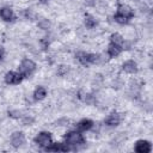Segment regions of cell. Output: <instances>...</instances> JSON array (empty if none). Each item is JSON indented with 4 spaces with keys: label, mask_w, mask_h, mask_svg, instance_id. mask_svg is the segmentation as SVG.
Wrapping results in <instances>:
<instances>
[{
    "label": "cell",
    "mask_w": 153,
    "mask_h": 153,
    "mask_svg": "<svg viewBox=\"0 0 153 153\" xmlns=\"http://www.w3.org/2000/svg\"><path fill=\"white\" fill-rule=\"evenodd\" d=\"M35 68H36V65H35V62L32 61V60H29V59H25V60H23L22 62H20V65H19V73L22 74V75H30L33 71H35Z\"/></svg>",
    "instance_id": "6da1fadb"
},
{
    "label": "cell",
    "mask_w": 153,
    "mask_h": 153,
    "mask_svg": "<svg viewBox=\"0 0 153 153\" xmlns=\"http://www.w3.org/2000/svg\"><path fill=\"white\" fill-rule=\"evenodd\" d=\"M65 139H66V142L71 146H78L84 143V137L79 131H69L65 136Z\"/></svg>",
    "instance_id": "7a4b0ae2"
},
{
    "label": "cell",
    "mask_w": 153,
    "mask_h": 153,
    "mask_svg": "<svg viewBox=\"0 0 153 153\" xmlns=\"http://www.w3.org/2000/svg\"><path fill=\"white\" fill-rule=\"evenodd\" d=\"M35 141H36V143H38V145L42 146V147H48V146L51 143V136H50L49 133L42 131V133H39V134L35 137Z\"/></svg>",
    "instance_id": "3957f363"
},
{
    "label": "cell",
    "mask_w": 153,
    "mask_h": 153,
    "mask_svg": "<svg viewBox=\"0 0 153 153\" xmlns=\"http://www.w3.org/2000/svg\"><path fill=\"white\" fill-rule=\"evenodd\" d=\"M22 79H23V75L20 73H17V72H8L5 75V81L7 84H12V85L19 84L22 81Z\"/></svg>",
    "instance_id": "277c9868"
},
{
    "label": "cell",
    "mask_w": 153,
    "mask_h": 153,
    "mask_svg": "<svg viewBox=\"0 0 153 153\" xmlns=\"http://www.w3.org/2000/svg\"><path fill=\"white\" fill-rule=\"evenodd\" d=\"M117 13H118L120 16L124 17L126 19H130V18H133V16H134V11H133L131 7H129L128 5H120Z\"/></svg>",
    "instance_id": "5b68a950"
},
{
    "label": "cell",
    "mask_w": 153,
    "mask_h": 153,
    "mask_svg": "<svg viewBox=\"0 0 153 153\" xmlns=\"http://www.w3.org/2000/svg\"><path fill=\"white\" fill-rule=\"evenodd\" d=\"M135 151L139 153H148L151 151V143L146 140H139L135 143Z\"/></svg>",
    "instance_id": "8992f818"
},
{
    "label": "cell",
    "mask_w": 153,
    "mask_h": 153,
    "mask_svg": "<svg viewBox=\"0 0 153 153\" xmlns=\"http://www.w3.org/2000/svg\"><path fill=\"white\" fill-rule=\"evenodd\" d=\"M25 141V137H24V134L20 133V131H17V133H13L12 136H11V143L14 146V147H19L24 143Z\"/></svg>",
    "instance_id": "52a82bcc"
},
{
    "label": "cell",
    "mask_w": 153,
    "mask_h": 153,
    "mask_svg": "<svg viewBox=\"0 0 153 153\" xmlns=\"http://www.w3.org/2000/svg\"><path fill=\"white\" fill-rule=\"evenodd\" d=\"M47 151H55V152H66L68 151V146H66L65 143L61 142H56V143H50L48 147H45Z\"/></svg>",
    "instance_id": "ba28073f"
},
{
    "label": "cell",
    "mask_w": 153,
    "mask_h": 153,
    "mask_svg": "<svg viewBox=\"0 0 153 153\" xmlns=\"http://www.w3.org/2000/svg\"><path fill=\"white\" fill-rule=\"evenodd\" d=\"M122 68H123V71H124V72L130 73V74H131V73H135V72L137 71L136 62H134L133 60H128V61H126V62L123 63Z\"/></svg>",
    "instance_id": "9c48e42d"
},
{
    "label": "cell",
    "mask_w": 153,
    "mask_h": 153,
    "mask_svg": "<svg viewBox=\"0 0 153 153\" xmlns=\"http://www.w3.org/2000/svg\"><path fill=\"white\" fill-rule=\"evenodd\" d=\"M120 122H121V116H120L118 114H116V112L110 114V115L105 118V123H106L108 126H117Z\"/></svg>",
    "instance_id": "30bf717a"
},
{
    "label": "cell",
    "mask_w": 153,
    "mask_h": 153,
    "mask_svg": "<svg viewBox=\"0 0 153 153\" xmlns=\"http://www.w3.org/2000/svg\"><path fill=\"white\" fill-rule=\"evenodd\" d=\"M92 126H93V122H92L91 120H88V118H84V120H81V121L76 124V128H78L79 130L84 131V130H88V129H91Z\"/></svg>",
    "instance_id": "8fae6325"
},
{
    "label": "cell",
    "mask_w": 153,
    "mask_h": 153,
    "mask_svg": "<svg viewBox=\"0 0 153 153\" xmlns=\"http://www.w3.org/2000/svg\"><path fill=\"white\" fill-rule=\"evenodd\" d=\"M121 50H122V48H121L120 45L114 44V43H111V44L108 47V54H109V56H111V57L118 56L120 53H121Z\"/></svg>",
    "instance_id": "7c38bea8"
},
{
    "label": "cell",
    "mask_w": 153,
    "mask_h": 153,
    "mask_svg": "<svg viewBox=\"0 0 153 153\" xmlns=\"http://www.w3.org/2000/svg\"><path fill=\"white\" fill-rule=\"evenodd\" d=\"M0 17H1V19L8 22V20H11L13 18V12H12V10L10 7H4V8L0 10Z\"/></svg>",
    "instance_id": "4fadbf2b"
},
{
    "label": "cell",
    "mask_w": 153,
    "mask_h": 153,
    "mask_svg": "<svg viewBox=\"0 0 153 153\" xmlns=\"http://www.w3.org/2000/svg\"><path fill=\"white\" fill-rule=\"evenodd\" d=\"M45 96H47V90H45L44 87H42V86L37 87V88L35 90V92H33V97H35V99H38V100L43 99Z\"/></svg>",
    "instance_id": "5bb4252c"
},
{
    "label": "cell",
    "mask_w": 153,
    "mask_h": 153,
    "mask_svg": "<svg viewBox=\"0 0 153 153\" xmlns=\"http://www.w3.org/2000/svg\"><path fill=\"white\" fill-rule=\"evenodd\" d=\"M76 56H78V60L82 65H90V54L84 53V51H80V53H78Z\"/></svg>",
    "instance_id": "9a60e30c"
},
{
    "label": "cell",
    "mask_w": 153,
    "mask_h": 153,
    "mask_svg": "<svg viewBox=\"0 0 153 153\" xmlns=\"http://www.w3.org/2000/svg\"><path fill=\"white\" fill-rule=\"evenodd\" d=\"M79 98H80L82 102L87 103V104L93 103V99H94L92 94H90V93H85V92H82V91H80V92H79Z\"/></svg>",
    "instance_id": "2e32d148"
},
{
    "label": "cell",
    "mask_w": 153,
    "mask_h": 153,
    "mask_svg": "<svg viewBox=\"0 0 153 153\" xmlns=\"http://www.w3.org/2000/svg\"><path fill=\"white\" fill-rule=\"evenodd\" d=\"M111 43L122 47V44H123V37L120 33H112L111 35Z\"/></svg>",
    "instance_id": "e0dca14e"
},
{
    "label": "cell",
    "mask_w": 153,
    "mask_h": 153,
    "mask_svg": "<svg viewBox=\"0 0 153 153\" xmlns=\"http://www.w3.org/2000/svg\"><path fill=\"white\" fill-rule=\"evenodd\" d=\"M85 25H86V27L92 29V27H94L97 25V20L92 16H86L85 17Z\"/></svg>",
    "instance_id": "ac0fdd59"
},
{
    "label": "cell",
    "mask_w": 153,
    "mask_h": 153,
    "mask_svg": "<svg viewBox=\"0 0 153 153\" xmlns=\"http://www.w3.org/2000/svg\"><path fill=\"white\" fill-rule=\"evenodd\" d=\"M38 26H39V29H42V30H47V29H49L50 23H49L48 19H41V20L38 22Z\"/></svg>",
    "instance_id": "d6986e66"
},
{
    "label": "cell",
    "mask_w": 153,
    "mask_h": 153,
    "mask_svg": "<svg viewBox=\"0 0 153 153\" xmlns=\"http://www.w3.org/2000/svg\"><path fill=\"white\" fill-rule=\"evenodd\" d=\"M67 72H68V67H67V66H65V65L59 66V68H57V74L65 75V74H67Z\"/></svg>",
    "instance_id": "ffe728a7"
},
{
    "label": "cell",
    "mask_w": 153,
    "mask_h": 153,
    "mask_svg": "<svg viewBox=\"0 0 153 153\" xmlns=\"http://www.w3.org/2000/svg\"><path fill=\"white\" fill-rule=\"evenodd\" d=\"M115 20L117 22V23H120V24H126L127 22H128V19H126L124 17H122V16H120L118 13L115 16Z\"/></svg>",
    "instance_id": "44dd1931"
},
{
    "label": "cell",
    "mask_w": 153,
    "mask_h": 153,
    "mask_svg": "<svg viewBox=\"0 0 153 153\" xmlns=\"http://www.w3.org/2000/svg\"><path fill=\"white\" fill-rule=\"evenodd\" d=\"M8 114L12 118H19L20 117V111H18V110H11Z\"/></svg>",
    "instance_id": "7402d4cb"
},
{
    "label": "cell",
    "mask_w": 153,
    "mask_h": 153,
    "mask_svg": "<svg viewBox=\"0 0 153 153\" xmlns=\"http://www.w3.org/2000/svg\"><path fill=\"white\" fill-rule=\"evenodd\" d=\"M67 124H68V120L67 118H60V120L56 121V126L62 127V126H67Z\"/></svg>",
    "instance_id": "603a6c76"
},
{
    "label": "cell",
    "mask_w": 153,
    "mask_h": 153,
    "mask_svg": "<svg viewBox=\"0 0 153 153\" xmlns=\"http://www.w3.org/2000/svg\"><path fill=\"white\" fill-rule=\"evenodd\" d=\"M32 122H33V118H32V117L26 116V117L23 118V124H25V126H29V124H31Z\"/></svg>",
    "instance_id": "cb8c5ba5"
},
{
    "label": "cell",
    "mask_w": 153,
    "mask_h": 153,
    "mask_svg": "<svg viewBox=\"0 0 153 153\" xmlns=\"http://www.w3.org/2000/svg\"><path fill=\"white\" fill-rule=\"evenodd\" d=\"M2 56H4V48L0 47V60L2 59Z\"/></svg>",
    "instance_id": "d4e9b609"
}]
</instances>
